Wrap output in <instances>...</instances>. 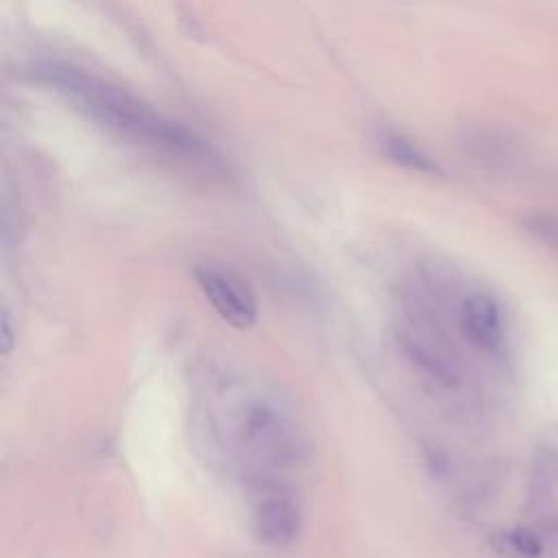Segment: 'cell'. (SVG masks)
<instances>
[{
  "label": "cell",
  "mask_w": 558,
  "mask_h": 558,
  "mask_svg": "<svg viewBox=\"0 0 558 558\" xmlns=\"http://www.w3.org/2000/svg\"><path fill=\"white\" fill-rule=\"evenodd\" d=\"M37 74L78 102L81 109H85L92 118L98 122L118 129L122 133L135 135L144 142L159 144L168 150L181 153V155H207L209 146L190 129L183 124L161 116L146 102L137 100L129 92L113 87L92 74H85L72 65L63 63H48L37 70Z\"/></svg>",
  "instance_id": "cell-1"
},
{
  "label": "cell",
  "mask_w": 558,
  "mask_h": 558,
  "mask_svg": "<svg viewBox=\"0 0 558 558\" xmlns=\"http://www.w3.org/2000/svg\"><path fill=\"white\" fill-rule=\"evenodd\" d=\"M240 438L253 453L270 462H283L296 449L288 418L268 399H251L242 405Z\"/></svg>",
  "instance_id": "cell-2"
},
{
  "label": "cell",
  "mask_w": 558,
  "mask_h": 558,
  "mask_svg": "<svg viewBox=\"0 0 558 558\" xmlns=\"http://www.w3.org/2000/svg\"><path fill=\"white\" fill-rule=\"evenodd\" d=\"M194 279L211 307L235 329H248L257 320V301L248 286L229 270L198 266Z\"/></svg>",
  "instance_id": "cell-3"
},
{
  "label": "cell",
  "mask_w": 558,
  "mask_h": 558,
  "mask_svg": "<svg viewBox=\"0 0 558 558\" xmlns=\"http://www.w3.org/2000/svg\"><path fill=\"white\" fill-rule=\"evenodd\" d=\"M460 331L482 353H499L506 342V318L499 301L488 292H471L458 310Z\"/></svg>",
  "instance_id": "cell-4"
},
{
  "label": "cell",
  "mask_w": 558,
  "mask_h": 558,
  "mask_svg": "<svg viewBox=\"0 0 558 558\" xmlns=\"http://www.w3.org/2000/svg\"><path fill=\"white\" fill-rule=\"evenodd\" d=\"M255 532L259 541L283 547L299 532V508L294 499L277 486L264 488L255 506Z\"/></svg>",
  "instance_id": "cell-5"
},
{
  "label": "cell",
  "mask_w": 558,
  "mask_h": 558,
  "mask_svg": "<svg viewBox=\"0 0 558 558\" xmlns=\"http://www.w3.org/2000/svg\"><path fill=\"white\" fill-rule=\"evenodd\" d=\"M381 150L386 157L408 170L421 172V174H440V166L412 140L399 135V133H384L381 135Z\"/></svg>",
  "instance_id": "cell-6"
},
{
  "label": "cell",
  "mask_w": 558,
  "mask_h": 558,
  "mask_svg": "<svg viewBox=\"0 0 558 558\" xmlns=\"http://www.w3.org/2000/svg\"><path fill=\"white\" fill-rule=\"evenodd\" d=\"M490 547L501 558H538L543 554V541L525 525L497 530L490 536Z\"/></svg>",
  "instance_id": "cell-7"
},
{
  "label": "cell",
  "mask_w": 558,
  "mask_h": 558,
  "mask_svg": "<svg viewBox=\"0 0 558 558\" xmlns=\"http://www.w3.org/2000/svg\"><path fill=\"white\" fill-rule=\"evenodd\" d=\"M525 229L538 240L543 242L547 248H551L554 253H558V216L549 214V211H532L525 216L523 220Z\"/></svg>",
  "instance_id": "cell-8"
},
{
  "label": "cell",
  "mask_w": 558,
  "mask_h": 558,
  "mask_svg": "<svg viewBox=\"0 0 558 558\" xmlns=\"http://www.w3.org/2000/svg\"><path fill=\"white\" fill-rule=\"evenodd\" d=\"M11 347H13V333H11L9 316L2 314V353H9Z\"/></svg>",
  "instance_id": "cell-9"
}]
</instances>
